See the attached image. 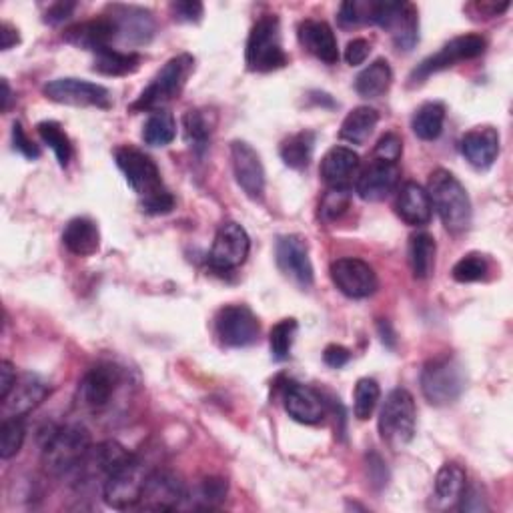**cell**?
<instances>
[{"mask_svg": "<svg viewBox=\"0 0 513 513\" xmlns=\"http://www.w3.org/2000/svg\"><path fill=\"white\" fill-rule=\"evenodd\" d=\"M435 239L429 233H417L409 241V265L415 279L431 277L435 269Z\"/></svg>", "mask_w": 513, "mask_h": 513, "instance_id": "obj_33", "label": "cell"}, {"mask_svg": "<svg viewBox=\"0 0 513 513\" xmlns=\"http://www.w3.org/2000/svg\"><path fill=\"white\" fill-rule=\"evenodd\" d=\"M275 259L279 271L299 289H311L315 275L309 257L307 241L299 235L279 237L275 247Z\"/></svg>", "mask_w": 513, "mask_h": 513, "instance_id": "obj_15", "label": "cell"}, {"mask_svg": "<svg viewBox=\"0 0 513 513\" xmlns=\"http://www.w3.org/2000/svg\"><path fill=\"white\" fill-rule=\"evenodd\" d=\"M187 495V487L177 473L153 469L145 481L139 505L147 511H173L185 503Z\"/></svg>", "mask_w": 513, "mask_h": 513, "instance_id": "obj_14", "label": "cell"}, {"mask_svg": "<svg viewBox=\"0 0 513 513\" xmlns=\"http://www.w3.org/2000/svg\"><path fill=\"white\" fill-rule=\"evenodd\" d=\"M231 163L235 181L243 193L253 201H261L265 195V169L259 153L249 143L235 141L231 145Z\"/></svg>", "mask_w": 513, "mask_h": 513, "instance_id": "obj_17", "label": "cell"}, {"mask_svg": "<svg viewBox=\"0 0 513 513\" xmlns=\"http://www.w3.org/2000/svg\"><path fill=\"white\" fill-rule=\"evenodd\" d=\"M489 273V263L483 255L477 253H469L465 257H461L451 271V277L457 283H477L481 279H485Z\"/></svg>", "mask_w": 513, "mask_h": 513, "instance_id": "obj_44", "label": "cell"}, {"mask_svg": "<svg viewBox=\"0 0 513 513\" xmlns=\"http://www.w3.org/2000/svg\"><path fill=\"white\" fill-rule=\"evenodd\" d=\"M323 361L333 367V369H341L345 367L349 361H351V351L343 345H329L325 351H323Z\"/></svg>", "mask_w": 513, "mask_h": 513, "instance_id": "obj_53", "label": "cell"}, {"mask_svg": "<svg viewBox=\"0 0 513 513\" xmlns=\"http://www.w3.org/2000/svg\"><path fill=\"white\" fill-rule=\"evenodd\" d=\"M19 43H21V37H19V31L15 27H11L9 23L0 25V49L11 51Z\"/></svg>", "mask_w": 513, "mask_h": 513, "instance_id": "obj_55", "label": "cell"}, {"mask_svg": "<svg viewBox=\"0 0 513 513\" xmlns=\"http://www.w3.org/2000/svg\"><path fill=\"white\" fill-rule=\"evenodd\" d=\"M131 457H133V453L127 447H123L121 443L103 441V443L91 447L85 461L79 465V469L75 473L79 477H83V481L101 479L105 485L109 475L115 473L121 465H125Z\"/></svg>", "mask_w": 513, "mask_h": 513, "instance_id": "obj_19", "label": "cell"}, {"mask_svg": "<svg viewBox=\"0 0 513 513\" xmlns=\"http://www.w3.org/2000/svg\"><path fill=\"white\" fill-rule=\"evenodd\" d=\"M487 49V41L481 35H461L445 43L435 55L427 57L409 77L413 85L427 81L431 75L441 73L445 69L455 67L461 61H471L483 55Z\"/></svg>", "mask_w": 513, "mask_h": 513, "instance_id": "obj_10", "label": "cell"}, {"mask_svg": "<svg viewBox=\"0 0 513 513\" xmlns=\"http://www.w3.org/2000/svg\"><path fill=\"white\" fill-rule=\"evenodd\" d=\"M195 71V59L187 53L173 57L165 63V67L153 77L149 87L139 95V99L131 105V111H163L165 105H169L173 99H177L191 73Z\"/></svg>", "mask_w": 513, "mask_h": 513, "instance_id": "obj_4", "label": "cell"}, {"mask_svg": "<svg viewBox=\"0 0 513 513\" xmlns=\"http://www.w3.org/2000/svg\"><path fill=\"white\" fill-rule=\"evenodd\" d=\"M465 389V371L453 355L429 359L421 371L423 397L437 407L455 403Z\"/></svg>", "mask_w": 513, "mask_h": 513, "instance_id": "obj_6", "label": "cell"}, {"mask_svg": "<svg viewBox=\"0 0 513 513\" xmlns=\"http://www.w3.org/2000/svg\"><path fill=\"white\" fill-rule=\"evenodd\" d=\"M177 137V123L175 117L167 111H155L145 127H143V141L149 147H167Z\"/></svg>", "mask_w": 513, "mask_h": 513, "instance_id": "obj_37", "label": "cell"}, {"mask_svg": "<svg viewBox=\"0 0 513 513\" xmlns=\"http://www.w3.org/2000/svg\"><path fill=\"white\" fill-rule=\"evenodd\" d=\"M63 245L77 257H91L101 247V233L95 221L77 217L63 231Z\"/></svg>", "mask_w": 513, "mask_h": 513, "instance_id": "obj_29", "label": "cell"}, {"mask_svg": "<svg viewBox=\"0 0 513 513\" xmlns=\"http://www.w3.org/2000/svg\"><path fill=\"white\" fill-rule=\"evenodd\" d=\"M153 469L147 467L143 459L133 455L125 465H121L103 485V499L113 509H129L139 505L145 481Z\"/></svg>", "mask_w": 513, "mask_h": 513, "instance_id": "obj_8", "label": "cell"}, {"mask_svg": "<svg viewBox=\"0 0 513 513\" xmlns=\"http://www.w3.org/2000/svg\"><path fill=\"white\" fill-rule=\"evenodd\" d=\"M379 397H381V389L375 379H369V377L359 379L355 385V395H353L355 417L359 421H367L373 415V411L379 403Z\"/></svg>", "mask_w": 513, "mask_h": 513, "instance_id": "obj_40", "label": "cell"}, {"mask_svg": "<svg viewBox=\"0 0 513 513\" xmlns=\"http://www.w3.org/2000/svg\"><path fill=\"white\" fill-rule=\"evenodd\" d=\"M91 447V433L85 427H55L43 443V465L53 475H71L85 461Z\"/></svg>", "mask_w": 513, "mask_h": 513, "instance_id": "obj_3", "label": "cell"}, {"mask_svg": "<svg viewBox=\"0 0 513 513\" xmlns=\"http://www.w3.org/2000/svg\"><path fill=\"white\" fill-rule=\"evenodd\" d=\"M445 123V107L441 103H425L421 105L413 119H411V129L421 141H435Z\"/></svg>", "mask_w": 513, "mask_h": 513, "instance_id": "obj_35", "label": "cell"}, {"mask_svg": "<svg viewBox=\"0 0 513 513\" xmlns=\"http://www.w3.org/2000/svg\"><path fill=\"white\" fill-rule=\"evenodd\" d=\"M403 153V143L395 133H385L373 151V161H383V163H395L399 161Z\"/></svg>", "mask_w": 513, "mask_h": 513, "instance_id": "obj_47", "label": "cell"}, {"mask_svg": "<svg viewBox=\"0 0 513 513\" xmlns=\"http://www.w3.org/2000/svg\"><path fill=\"white\" fill-rule=\"evenodd\" d=\"M3 111H9V105H11V99H13V93H11V87H9V81L3 79Z\"/></svg>", "mask_w": 513, "mask_h": 513, "instance_id": "obj_56", "label": "cell"}, {"mask_svg": "<svg viewBox=\"0 0 513 513\" xmlns=\"http://www.w3.org/2000/svg\"><path fill=\"white\" fill-rule=\"evenodd\" d=\"M215 331L227 347H249L259 339L261 325L255 313L245 305H227L215 317Z\"/></svg>", "mask_w": 513, "mask_h": 513, "instance_id": "obj_13", "label": "cell"}, {"mask_svg": "<svg viewBox=\"0 0 513 513\" xmlns=\"http://www.w3.org/2000/svg\"><path fill=\"white\" fill-rule=\"evenodd\" d=\"M395 211L403 223L411 227H423L431 221L433 205L429 193L421 185L409 181L397 193Z\"/></svg>", "mask_w": 513, "mask_h": 513, "instance_id": "obj_27", "label": "cell"}, {"mask_svg": "<svg viewBox=\"0 0 513 513\" xmlns=\"http://www.w3.org/2000/svg\"><path fill=\"white\" fill-rule=\"evenodd\" d=\"M229 493V483L223 477H207L197 487L195 495L191 497L195 509H215L219 507Z\"/></svg>", "mask_w": 513, "mask_h": 513, "instance_id": "obj_41", "label": "cell"}, {"mask_svg": "<svg viewBox=\"0 0 513 513\" xmlns=\"http://www.w3.org/2000/svg\"><path fill=\"white\" fill-rule=\"evenodd\" d=\"M283 405L289 417L303 425H317L325 417V401L321 393L297 381H289L285 385Z\"/></svg>", "mask_w": 513, "mask_h": 513, "instance_id": "obj_20", "label": "cell"}, {"mask_svg": "<svg viewBox=\"0 0 513 513\" xmlns=\"http://www.w3.org/2000/svg\"><path fill=\"white\" fill-rule=\"evenodd\" d=\"M379 123V113L371 107L353 109L339 131V137L351 145H365Z\"/></svg>", "mask_w": 513, "mask_h": 513, "instance_id": "obj_31", "label": "cell"}, {"mask_svg": "<svg viewBox=\"0 0 513 513\" xmlns=\"http://www.w3.org/2000/svg\"><path fill=\"white\" fill-rule=\"evenodd\" d=\"M251 251V239L247 231L239 223H225L219 227L211 253H209V265L211 269L219 273H229L241 267Z\"/></svg>", "mask_w": 513, "mask_h": 513, "instance_id": "obj_12", "label": "cell"}, {"mask_svg": "<svg viewBox=\"0 0 513 513\" xmlns=\"http://www.w3.org/2000/svg\"><path fill=\"white\" fill-rule=\"evenodd\" d=\"M393 83V71L385 59L373 61L355 79V91L363 99H377L389 91Z\"/></svg>", "mask_w": 513, "mask_h": 513, "instance_id": "obj_30", "label": "cell"}, {"mask_svg": "<svg viewBox=\"0 0 513 513\" xmlns=\"http://www.w3.org/2000/svg\"><path fill=\"white\" fill-rule=\"evenodd\" d=\"M431 205L449 233H463L471 225V201L459 179L447 169H435L427 187Z\"/></svg>", "mask_w": 513, "mask_h": 513, "instance_id": "obj_2", "label": "cell"}, {"mask_svg": "<svg viewBox=\"0 0 513 513\" xmlns=\"http://www.w3.org/2000/svg\"><path fill=\"white\" fill-rule=\"evenodd\" d=\"M117 37H119L117 35V25L107 15H103L99 19H93V21L79 23V25L67 29L65 35H63V39L69 45L85 49V51H93L95 55L105 51V49H111V43Z\"/></svg>", "mask_w": 513, "mask_h": 513, "instance_id": "obj_22", "label": "cell"}, {"mask_svg": "<svg viewBox=\"0 0 513 513\" xmlns=\"http://www.w3.org/2000/svg\"><path fill=\"white\" fill-rule=\"evenodd\" d=\"M401 171L395 163L371 161L369 167L361 171L355 183V191L363 201L377 203L387 199L399 185Z\"/></svg>", "mask_w": 513, "mask_h": 513, "instance_id": "obj_21", "label": "cell"}, {"mask_svg": "<svg viewBox=\"0 0 513 513\" xmlns=\"http://www.w3.org/2000/svg\"><path fill=\"white\" fill-rule=\"evenodd\" d=\"M331 279L335 287L351 299L371 297L379 285L373 267L355 257H343L333 261Z\"/></svg>", "mask_w": 513, "mask_h": 513, "instance_id": "obj_16", "label": "cell"}, {"mask_svg": "<svg viewBox=\"0 0 513 513\" xmlns=\"http://www.w3.org/2000/svg\"><path fill=\"white\" fill-rule=\"evenodd\" d=\"M369 53H371L369 41H365V39H353V41H349V45H347V49H345V61H347V65H351V67H359V65H363V63L367 61Z\"/></svg>", "mask_w": 513, "mask_h": 513, "instance_id": "obj_49", "label": "cell"}, {"mask_svg": "<svg viewBox=\"0 0 513 513\" xmlns=\"http://www.w3.org/2000/svg\"><path fill=\"white\" fill-rule=\"evenodd\" d=\"M459 499H461L459 509H463V511H487L489 509L485 503V497L481 495L479 487H475V485H471V487L465 485Z\"/></svg>", "mask_w": 513, "mask_h": 513, "instance_id": "obj_51", "label": "cell"}, {"mask_svg": "<svg viewBox=\"0 0 513 513\" xmlns=\"http://www.w3.org/2000/svg\"><path fill=\"white\" fill-rule=\"evenodd\" d=\"M117 167L123 171L129 187L139 195L141 209L149 215H167L175 209L173 195L165 189L155 161L135 147L115 151Z\"/></svg>", "mask_w": 513, "mask_h": 513, "instance_id": "obj_1", "label": "cell"}, {"mask_svg": "<svg viewBox=\"0 0 513 513\" xmlns=\"http://www.w3.org/2000/svg\"><path fill=\"white\" fill-rule=\"evenodd\" d=\"M299 43L319 61L335 65L339 61V47L333 29L325 21H303L299 25Z\"/></svg>", "mask_w": 513, "mask_h": 513, "instance_id": "obj_28", "label": "cell"}, {"mask_svg": "<svg viewBox=\"0 0 513 513\" xmlns=\"http://www.w3.org/2000/svg\"><path fill=\"white\" fill-rule=\"evenodd\" d=\"M459 151L465 161L477 169H489L499 155V133L493 127H475L467 131L459 141Z\"/></svg>", "mask_w": 513, "mask_h": 513, "instance_id": "obj_23", "label": "cell"}, {"mask_svg": "<svg viewBox=\"0 0 513 513\" xmlns=\"http://www.w3.org/2000/svg\"><path fill=\"white\" fill-rule=\"evenodd\" d=\"M297 329L299 327H297L295 319H283L277 325H273V329L269 333V345H271V355L275 361L289 359Z\"/></svg>", "mask_w": 513, "mask_h": 513, "instance_id": "obj_42", "label": "cell"}, {"mask_svg": "<svg viewBox=\"0 0 513 513\" xmlns=\"http://www.w3.org/2000/svg\"><path fill=\"white\" fill-rule=\"evenodd\" d=\"M17 381H19V377H17L15 365L11 361L0 363V401H5L11 395Z\"/></svg>", "mask_w": 513, "mask_h": 513, "instance_id": "obj_52", "label": "cell"}, {"mask_svg": "<svg viewBox=\"0 0 513 513\" xmlns=\"http://www.w3.org/2000/svg\"><path fill=\"white\" fill-rule=\"evenodd\" d=\"M75 7H77L75 3H57V5L49 7L45 21H47L49 25H61V23H65V21L71 17V13L75 11Z\"/></svg>", "mask_w": 513, "mask_h": 513, "instance_id": "obj_54", "label": "cell"}, {"mask_svg": "<svg viewBox=\"0 0 513 513\" xmlns=\"http://www.w3.org/2000/svg\"><path fill=\"white\" fill-rule=\"evenodd\" d=\"M373 5L375 3H361V0H349V3H343L339 9V25L343 29H351L363 23H371L373 15Z\"/></svg>", "mask_w": 513, "mask_h": 513, "instance_id": "obj_46", "label": "cell"}, {"mask_svg": "<svg viewBox=\"0 0 513 513\" xmlns=\"http://www.w3.org/2000/svg\"><path fill=\"white\" fill-rule=\"evenodd\" d=\"M141 67V57L137 53H121L115 49H105L97 53L93 71L107 77H127L137 73Z\"/></svg>", "mask_w": 513, "mask_h": 513, "instance_id": "obj_34", "label": "cell"}, {"mask_svg": "<svg viewBox=\"0 0 513 513\" xmlns=\"http://www.w3.org/2000/svg\"><path fill=\"white\" fill-rule=\"evenodd\" d=\"M13 143H15V149L21 151L27 159H39L41 157L39 147L27 137V133H25L21 123L13 125Z\"/></svg>", "mask_w": 513, "mask_h": 513, "instance_id": "obj_50", "label": "cell"}, {"mask_svg": "<svg viewBox=\"0 0 513 513\" xmlns=\"http://www.w3.org/2000/svg\"><path fill=\"white\" fill-rule=\"evenodd\" d=\"M417 407L407 389H393L379 413V435L395 451L405 449L415 435Z\"/></svg>", "mask_w": 513, "mask_h": 513, "instance_id": "obj_5", "label": "cell"}, {"mask_svg": "<svg viewBox=\"0 0 513 513\" xmlns=\"http://www.w3.org/2000/svg\"><path fill=\"white\" fill-rule=\"evenodd\" d=\"M245 61L247 67L255 73H271L283 69L289 63L283 51L281 25L277 17L267 15L253 25L247 41Z\"/></svg>", "mask_w": 513, "mask_h": 513, "instance_id": "obj_7", "label": "cell"}, {"mask_svg": "<svg viewBox=\"0 0 513 513\" xmlns=\"http://www.w3.org/2000/svg\"><path fill=\"white\" fill-rule=\"evenodd\" d=\"M349 201H351L349 189H329L319 207L321 219L329 223L341 219L349 209Z\"/></svg>", "mask_w": 513, "mask_h": 513, "instance_id": "obj_45", "label": "cell"}, {"mask_svg": "<svg viewBox=\"0 0 513 513\" xmlns=\"http://www.w3.org/2000/svg\"><path fill=\"white\" fill-rule=\"evenodd\" d=\"M465 485H467L465 469L453 461L445 463L435 475V491H433L435 501L443 507L455 503L461 497Z\"/></svg>", "mask_w": 513, "mask_h": 513, "instance_id": "obj_32", "label": "cell"}, {"mask_svg": "<svg viewBox=\"0 0 513 513\" xmlns=\"http://www.w3.org/2000/svg\"><path fill=\"white\" fill-rule=\"evenodd\" d=\"M183 129L187 143L203 155L211 141V123L203 111H187L183 117Z\"/></svg>", "mask_w": 513, "mask_h": 513, "instance_id": "obj_38", "label": "cell"}, {"mask_svg": "<svg viewBox=\"0 0 513 513\" xmlns=\"http://www.w3.org/2000/svg\"><path fill=\"white\" fill-rule=\"evenodd\" d=\"M315 149V135L311 131H301L291 135L281 143V159L291 169H305L311 161Z\"/></svg>", "mask_w": 513, "mask_h": 513, "instance_id": "obj_36", "label": "cell"}, {"mask_svg": "<svg viewBox=\"0 0 513 513\" xmlns=\"http://www.w3.org/2000/svg\"><path fill=\"white\" fill-rule=\"evenodd\" d=\"M371 23L387 31L399 51L409 53L419 41V17L411 3H375Z\"/></svg>", "mask_w": 513, "mask_h": 513, "instance_id": "obj_9", "label": "cell"}, {"mask_svg": "<svg viewBox=\"0 0 513 513\" xmlns=\"http://www.w3.org/2000/svg\"><path fill=\"white\" fill-rule=\"evenodd\" d=\"M37 131H39L41 139L55 151L59 165L63 169L69 167L71 157H73V147H71V141H69L67 133L63 131V127L55 121H43L37 125Z\"/></svg>", "mask_w": 513, "mask_h": 513, "instance_id": "obj_39", "label": "cell"}, {"mask_svg": "<svg viewBox=\"0 0 513 513\" xmlns=\"http://www.w3.org/2000/svg\"><path fill=\"white\" fill-rule=\"evenodd\" d=\"M25 423L21 417H7L0 427V457H15L25 443Z\"/></svg>", "mask_w": 513, "mask_h": 513, "instance_id": "obj_43", "label": "cell"}, {"mask_svg": "<svg viewBox=\"0 0 513 513\" xmlns=\"http://www.w3.org/2000/svg\"><path fill=\"white\" fill-rule=\"evenodd\" d=\"M51 393V387L39 379L37 375H25L17 381L11 395L3 401V415L7 417H23L31 413L35 407H39L47 395Z\"/></svg>", "mask_w": 513, "mask_h": 513, "instance_id": "obj_25", "label": "cell"}, {"mask_svg": "<svg viewBox=\"0 0 513 513\" xmlns=\"http://www.w3.org/2000/svg\"><path fill=\"white\" fill-rule=\"evenodd\" d=\"M43 93L49 101L71 107H97L111 109V93L103 85L85 81V79H55L43 87Z\"/></svg>", "mask_w": 513, "mask_h": 513, "instance_id": "obj_11", "label": "cell"}, {"mask_svg": "<svg viewBox=\"0 0 513 513\" xmlns=\"http://www.w3.org/2000/svg\"><path fill=\"white\" fill-rule=\"evenodd\" d=\"M111 19L117 25V39H123L125 43L147 45L155 35V21L145 9L115 5L111 7Z\"/></svg>", "mask_w": 513, "mask_h": 513, "instance_id": "obj_24", "label": "cell"}, {"mask_svg": "<svg viewBox=\"0 0 513 513\" xmlns=\"http://www.w3.org/2000/svg\"><path fill=\"white\" fill-rule=\"evenodd\" d=\"M171 11L179 23H199L203 19V5L197 0H181V3H173Z\"/></svg>", "mask_w": 513, "mask_h": 513, "instance_id": "obj_48", "label": "cell"}, {"mask_svg": "<svg viewBox=\"0 0 513 513\" xmlns=\"http://www.w3.org/2000/svg\"><path fill=\"white\" fill-rule=\"evenodd\" d=\"M359 169V155L349 147H333L321 161V177L329 189H349Z\"/></svg>", "mask_w": 513, "mask_h": 513, "instance_id": "obj_26", "label": "cell"}, {"mask_svg": "<svg viewBox=\"0 0 513 513\" xmlns=\"http://www.w3.org/2000/svg\"><path fill=\"white\" fill-rule=\"evenodd\" d=\"M121 385V369L111 363H101L93 367L79 385V403L91 411L105 409L117 387Z\"/></svg>", "mask_w": 513, "mask_h": 513, "instance_id": "obj_18", "label": "cell"}]
</instances>
